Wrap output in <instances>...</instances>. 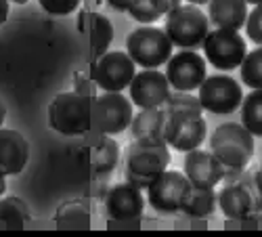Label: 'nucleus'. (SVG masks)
<instances>
[{
    "mask_svg": "<svg viewBox=\"0 0 262 237\" xmlns=\"http://www.w3.org/2000/svg\"><path fill=\"white\" fill-rule=\"evenodd\" d=\"M166 114H189V116H202L204 105L200 97H195L185 91H174L170 93L166 105H164Z\"/></svg>",
    "mask_w": 262,
    "mask_h": 237,
    "instance_id": "bb28decb",
    "label": "nucleus"
},
{
    "mask_svg": "<svg viewBox=\"0 0 262 237\" xmlns=\"http://www.w3.org/2000/svg\"><path fill=\"white\" fill-rule=\"evenodd\" d=\"M191 187H193L191 181L185 175H181V172L164 170L147 187V202L151 204L154 210L164 212V214L181 212L183 204L189 198Z\"/></svg>",
    "mask_w": 262,
    "mask_h": 237,
    "instance_id": "6e6552de",
    "label": "nucleus"
},
{
    "mask_svg": "<svg viewBox=\"0 0 262 237\" xmlns=\"http://www.w3.org/2000/svg\"><path fill=\"white\" fill-rule=\"evenodd\" d=\"M128 13L139 24L149 26L170 13V3L168 0H130Z\"/></svg>",
    "mask_w": 262,
    "mask_h": 237,
    "instance_id": "393cba45",
    "label": "nucleus"
},
{
    "mask_svg": "<svg viewBox=\"0 0 262 237\" xmlns=\"http://www.w3.org/2000/svg\"><path fill=\"white\" fill-rule=\"evenodd\" d=\"M242 80L250 89H262V47L246 55L242 63Z\"/></svg>",
    "mask_w": 262,
    "mask_h": 237,
    "instance_id": "cd10ccee",
    "label": "nucleus"
},
{
    "mask_svg": "<svg viewBox=\"0 0 262 237\" xmlns=\"http://www.w3.org/2000/svg\"><path fill=\"white\" fill-rule=\"evenodd\" d=\"M40 7L45 9L49 15H55V17H63V15H70L74 13L82 0H38Z\"/></svg>",
    "mask_w": 262,
    "mask_h": 237,
    "instance_id": "c756f323",
    "label": "nucleus"
},
{
    "mask_svg": "<svg viewBox=\"0 0 262 237\" xmlns=\"http://www.w3.org/2000/svg\"><path fill=\"white\" fill-rule=\"evenodd\" d=\"M174 229H208V223L206 219H200V217H189V214H183V217L174 223Z\"/></svg>",
    "mask_w": 262,
    "mask_h": 237,
    "instance_id": "72a5a7b5",
    "label": "nucleus"
},
{
    "mask_svg": "<svg viewBox=\"0 0 262 237\" xmlns=\"http://www.w3.org/2000/svg\"><path fill=\"white\" fill-rule=\"evenodd\" d=\"M9 3H15V5H26L28 0H9Z\"/></svg>",
    "mask_w": 262,
    "mask_h": 237,
    "instance_id": "37998d69",
    "label": "nucleus"
},
{
    "mask_svg": "<svg viewBox=\"0 0 262 237\" xmlns=\"http://www.w3.org/2000/svg\"><path fill=\"white\" fill-rule=\"evenodd\" d=\"M130 101L139 110L147 107H164L170 97V82L166 74L158 70H143L130 82Z\"/></svg>",
    "mask_w": 262,
    "mask_h": 237,
    "instance_id": "ddd939ff",
    "label": "nucleus"
},
{
    "mask_svg": "<svg viewBox=\"0 0 262 237\" xmlns=\"http://www.w3.org/2000/svg\"><path fill=\"white\" fill-rule=\"evenodd\" d=\"M74 89L76 93L80 95H86V97H97V82L93 80V76H86V74H80L76 72L74 74Z\"/></svg>",
    "mask_w": 262,
    "mask_h": 237,
    "instance_id": "2f4dec72",
    "label": "nucleus"
},
{
    "mask_svg": "<svg viewBox=\"0 0 262 237\" xmlns=\"http://www.w3.org/2000/svg\"><path fill=\"white\" fill-rule=\"evenodd\" d=\"M246 30H248L250 40L256 42L258 47H262V3L256 5V7L252 9V13L248 15Z\"/></svg>",
    "mask_w": 262,
    "mask_h": 237,
    "instance_id": "7c9ffc66",
    "label": "nucleus"
},
{
    "mask_svg": "<svg viewBox=\"0 0 262 237\" xmlns=\"http://www.w3.org/2000/svg\"><path fill=\"white\" fill-rule=\"evenodd\" d=\"M145 210V198L139 187L130 183L114 185L105 196V212L109 219H137Z\"/></svg>",
    "mask_w": 262,
    "mask_h": 237,
    "instance_id": "2eb2a0df",
    "label": "nucleus"
},
{
    "mask_svg": "<svg viewBox=\"0 0 262 237\" xmlns=\"http://www.w3.org/2000/svg\"><path fill=\"white\" fill-rule=\"evenodd\" d=\"M172 42L168 34L154 26H141L126 38V51L137 66L145 70H158L172 57Z\"/></svg>",
    "mask_w": 262,
    "mask_h": 237,
    "instance_id": "20e7f679",
    "label": "nucleus"
},
{
    "mask_svg": "<svg viewBox=\"0 0 262 237\" xmlns=\"http://www.w3.org/2000/svg\"><path fill=\"white\" fill-rule=\"evenodd\" d=\"M89 34H91V53H93V63L103 57L109 49L114 40V26L105 15L101 13H93L91 15V28H89Z\"/></svg>",
    "mask_w": 262,
    "mask_h": 237,
    "instance_id": "b1692460",
    "label": "nucleus"
},
{
    "mask_svg": "<svg viewBox=\"0 0 262 237\" xmlns=\"http://www.w3.org/2000/svg\"><path fill=\"white\" fill-rule=\"evenodd\" d=\"M210 3V0H189V5H195V7H200V5H206Z\"/></svg>",
    "mask_w": 262,
    "mask_h": 237,
    "instance_id": "a19ab883",
    "label": "nucleus"
},
{
    "mask_svg": "<svg viewBox=\"0 0 262 237\" xmlns=\"http://www.w3.org/2000/svg\"><path fill=\"white\" fill-rule=\"evenodd\" d=\"M30 160V143L28 139L13 131L0 128V172L5 177H15L26 168Z\"/></svg>",
    "mask_w": 262,
    "mask_h": 237,
    "instance_id": "dca6fc26",
    "label": "nucleus"
},
{
    "mask_svg": "<svg viewBox=\"0 0 262 237\" xmlns=\"http://www.w3.org/2000/svg\"><path fill=\"white\" fill-rule=\"evenodd\" d=\"M30 219V208L21 198L7 196L0 200V231H24Z\"/></svg>",
    "mask_w": 262,
    "mask_h": 237,
    "instance_id": "412c9836",
    "label": "nucleus"
},
{
    "mask_svg": "<svg viewBox=\"0 0 262 237\" xmlns=\"http://www.w3.org/2000/svg\"><path fill=\"white\" fill-rule=\"evenodd\" d=\"M55 227L63 231H89L91 229V208L86 200L65 202L55 212Z\"/></svg>",
    "mask_w": 262,
    "mask_h": 237,
    "instance_id": "6ab92c4d",
    "label": "nucleus"
},
{
    "mask_svg": "<svg viewBox=\"0 0 262 237\" xmlns=\"http://www.w3.org/2000/svg\"><path fill=\"white\" fill-rule=\"evenodd\" d=\"M137 63L133 61L128 53L122 51H107L103 57H99L93 68L91 76L97 82L103 93H122L128 89L133 78L137 76Z\"/></svg>",
    "mask_w": 262,
    "mask_h": 237,
    "instance_id": "423d86ee",
    "label": "nucleus"
},
{
    "mask_svg": "<svg viewBox=\"0 0 262 237\" xmlns=\"http://www.w3.org/2000/svg\"><path fill=\"white\" fill-rule=\"evenodd\" d=\"M168 3H170V11H174V9L181 7V0H168Z\"/></svg>",
    "mask_w": 262,
    "mask_h": 237,
    "instance_id": "ea45409f",
    "label": "nucleus"
},
{
    "mask_svg": "<svg viewBox=\"0 0 262 237\" xmlns=\"http://www.w3.org/2000/svg\"><path fill=\"white\" fill-rule=\"evenodd\" d=\"M166 78L174 91L191 93L206 80V59L195 51H181L172 55L166 66Z\"/></svg>",
    "mask_w": 262,
    "mask_h": 237,
    "instance_id": "f8f14e48",
    "label": "nucleus"
},
{
    "mask_svg": "<svg viewBox=\"0 0 262 237\" xmlns=\"http://www.w3.org/2000/svg\"><path fill=\"white\" fill-rule=\"evenodd\" d=\"M9 17V0H0V26L7 21Z\"/></svg>",
    "mask_w": 262,
    "mask_h": 237,
    "instance_id": "e433bc0d",
    "label": "nucleus"
},
{
    "mask_svg": "<svg viewBox=\"0 0 262 237\" xmlns=\"http://www.w3.org/2000/svg\"><path fill=\"white\" fill-rule=\"evenodd\" d=\"M210 152L227 168H246L254 156V135L244 124H221L210 137Z\"/></svg>",
    "mask_w": 262,
    "mask_h": 237,
    "instance_id": "7ed1b4c3",
    "label": "nucleus"
},
{
    "mask_svg": "<svg viewBox=\"0 0 262 237\" xmlns=\"http://www.w3.org/2000/svg\"><path fill=\"white\" fill-rule=\"evenodd\" d=\"M185 177L191 181L193 187H214L225 177V164L218 160L212 152H200L193 149L185 156Z\"/></svg>",
    "mask_w": 262,
    "mask_h": 237,
    "instance_id": "4468645a",
    "label": "nucleus"
},
{
    "mask_svg": "<svg viewBox=\"0 0 262 237\" xmlns=\"http://www.w3.org/2000/svg\"><path fill=\"white\" fill-rule=\"evenodd\" d=\"M95 99L80 93H61L49 105V126L59 135L80 137L93 128Z\"/></svg>",
    "mask_w": 262,
    "mask_h": 237,
    "instance_id": "f03ea898",
    "label": "nucleus"
},
{
    "mask_svg": "<svg viewBox=\"0 0 262 237\" xmlns=\"http://www.w3.org/2000/svg\"><path fill=\"white\" fill-rule=\"evenodd\" d=\"M239 183H244L252 198H254V212H262V166L258 170H244Z\"/></svg>",
    "mask_w": 262,
    "mask_h": 237,
    "instance_id": "c85d7f7f",
    "label": "nucleus"
},
{
    "mask_svg": "<svg viewBox=\"0 0 262 237\" xmlns=\"http://www.w3.org/2000/svg\"><path fill=\"white\" fill-rule=\"evenodd\" d=\"M246 3H248V5H254V7H256V5H260V3H262V0H246Z\"/></svg>",
    "mask_w": 262,
    "mask_h": 237,
    "instance_id": "79ce46f5",
    "label": "nucleus"
},
{
    "mask_svg": "<svg viewBox=\"0 0 262 237\" xmlns=\"http://www.w3.org/2000/svg\"><path fill=\"white\" fill-rule=\"evenodd\" d=\"M133 101L122 93H103L95 97V126L103 135H120L133 124Z\"/></svg>",
    "mask_w": 262,
    "mask_h": 237,
    "instance_id": "9d476101",
    "label": "nucleus"
},
{
    "mask_svg": "<svg viewBox=\"0 0 262 237\" xmlns=\"http://www.w3.org/2000/svg\"><path fill=\"white\" fill-rule=\"evenodd\" d=\"M216 206H218V196H216L214 187H191L189 198L183 204L181 212L189 214V217L206 219L216 210Z\"/></svg>",
    "mask_w": 262,
    "mask_h": 237,
    "instance_id": "5701e85b",
    "label": "nucleus"
},
{
    "mask_svg": "<svg viewBox=\"0 0 262 237\" xmlns=\"http://www.w3.org/2000/svg\"><path fill=\"white\" fill-rule=\"evenodd\" d=\"M107 229H128V231H137L141 229V217L137 219H109Z\"/></svg>",
    "mask_w": 262,
    "mask_h": 237,
    "instance_id": "f704fd0d",
    "label": "nucleus"
},
{
    "mask_svg": "<svg viewBox=\"0 0 262 237\" xmlns=\"http://www.w3.org/2000/svg\"><path fill=\"white\" fill-rule=\"evenodd\" d=\"M166 126V110L164 107H147L141 110L130 124L133 139H145V137H164Z\"/></svg>",
    "mask_w": 262,
    "mask_h": 237,
    "instance_id": "4be33fe9",
    "label": "nucleus"
},
{
    "mask_svg": "<svg viewBox=\"0 0 262 237\" xmlns=\"http://www.w3.org/2000/svg\"><path fill=\"white\" fill-rule=\"evenodd\" d=\"M164 32L168 34L170 42L179 49H195L204 45L210 32L208 15L195 5H181L166 15Z\"/></svg>",
    "mask_w": 262,
    "mask_h": 237,
    "instance_id": "39448f33",
    "label": "nucleus"
},
{
    "mask_svg": "<svg viewBox=\"0 0 262 237\" xmlns=\"http://www.w3.org/2000/svg\"><path fill=\"white\" fill-rule=\"evenodd\" d=\"M246 0H210L208 19L218 30H242L248 21Z\"/></svg>",
    "mask_w": 262,
    "mask_h": 237,
    "instance_id": "f3484780",
    "label": "nucleus"
},
{
    "mask_svg": "<svg viewBox=\"0 0 262 237\" xmlns=\"http://www.w3.org/2000/svg\"><path fill=\"white\" fill-rule=\"evenodd\" d=\"M164 137L135 139L126 152V183L147 189L170 166V152Z\"/></svg>",
    "mask_w": 262,
    "mask_h": 237,
    "instance_id": "f257e3e1",
    "label": "nucleus"
},
{
    "mask_svg": "<svg viewBox=\"0 0 262 237\" xmlns=\"http://www.w3.org/2000/svg\"><path fill=\"white\" fill-rule=\"evenodd\" d=\"M118 160H120L118 141L112 139L109 135H99L97 143L89 152L91 168L97 172V175H109V172H114V168L118 166Z\"/></svg>",
    "mask_w": 262,
    "mask_h": 237,
    "instance_id": "aec40b11",
    "label": "nucleus"
},
{
    "mask_svg": "<svg viewBox=\"0 0 262 237\" xmlns=\"http://www.w3.org/2000/svg\"><path fill=\"white\" fill-rule=\"evenodd\" d=\"M200 101L206 112L227 116L233 114L237 107L244 103V91L231 76H206V80L200 86Z\"/></svg>",
    "mask_w": 262,
    "mask_h": 237,
    "instance_id": "1a4fd4ad",
    "label": "nucleus"
},
{
    "mask_svg": "<svg viewBox=\"0 0 262 237\" xmlns=\"http://www.w3.org/2000/svg\"><path fill=\"white\" fill-rule=\"evenodd\" d=\"M206 59L212 63V68L231 72L235 68H242V63L248 55L246 40L235 30H212L204 40Z\"/></svg>",
    "mask_w": 262,
    "mask_h": 237,
    "instance_id": "0eeeda50",
    "label": "nucleus"
},
{
    "mask_svg": "<svg viewBox=\"0 0 262 237\" xmlns=\"http://www.w3.org/2000/svg\"><path fill=\"white\" fill-rule=\"evenodd\" d=\"M5 118H7V105H5L3 97H0V128H3V122H5Z\"/></svg>",
    "mask_w": 262,
    "mask_h": 237,
    "instance_id": "4c0bfd02",
    "label": "nucleus"
},
{
    "mask_svg": "<svg viewBox=\"0 0 262 237\" xmlns=\"http://www.w3.org/2000/svg\"><path fill=\"white\" fill-rule=\"evenodd\" d=\"M216 196H218V208L223 210L227 219L246 217V214L254 212V198L244 183H229Z\"/></svg>",
    "mask_w": 262,
    "mask_h": 237,
    "instance_id": "a211bd4d",
    "label": "nucleus"
},
{
    "mask_svg": "<svg viewBox=\"0 0 262 237\" xmlns=\"http://www.w3.org/2000/svg\"><path fill=\"white\" fill-rule=\"evenodd\" d=\"M260 223L256 221L254 212L252 214H246V217H237V219H229L225 223V229H258Z\"/></svg>",
    "mask_w": 262,
    "mask_h": 237,
    "instance_id": "473e14b6",
    "label": "nucleus"
},
{
    "mask_svg": "<svg viewBox=\"0 0 262 237\" xmlns=\"http://www.w3.org/2000/svg\"><path fill=\"white\" fill-rule=\"evenodd\" d=\"M5 189H7V181H5V175H3V172H0V198H3Z\"/></svg>",
    "mask_w": 262,
    "mask_h": 237,
    "instance_id": "58836bf2",
    "label": "nucleus"
},
{
    "mask_svg": "<svg viewBox=\"0 0 262 237\" xmlns=\"http://www.w3.org/2000/svg\"><path fill=\"white\" fill-rule=\"evenodd\" d=\"M242 124L256 137H262V89H254L242 103Z\"/></svg>",
    "mask_w": 262,
    "mask_h": 237,
    "instance_id": "a878e982",
    "label": "nucleus"
},
{
    "mask_svg": "<svg viewBox=\"0 0 262 237\" xmlns=\"http://www.w3.org/2000/svg\"><path fill=\"white\" fill-rule=\"evenodd\" d=\"M107 3L116 11H128V7H130V0H107Z\"/></svg>",
    "mask_w": 262,
    "mask_h": 237,
    "instance_id": "c9c22d12",
    "label": "nucleus"
},
{
    "mask_svg": "<svg viewBox=\"0 0 262 237\" xmlns=\"http://www.w3.org/2000/svg\"><path fill=\"white\" fill-rule=\"evenodd\" d=\"M208 124L202 116H189V114H166L164 126V139L170 147L179 152H193L200 149L206 141Z\"/></svg>",
    "mask_w": 262,
    "mask_h": 237,
    "instance_id": "9b49d317",
    "label": "nucleus"
}]
</instances>
